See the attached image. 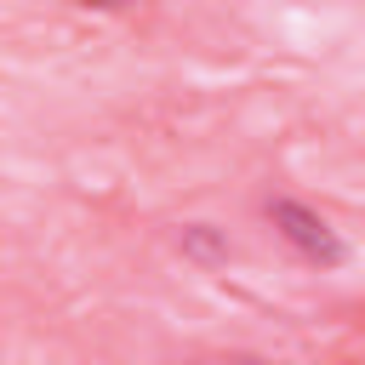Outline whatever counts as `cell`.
I'll list each match as a JSON object with an SVG mask.
<instances>
[{
  "label": "cell",
  "instance_id": "2",
  "mask_svg": "<svg viewBox=\"0 0 365 365\" xmlns=\"http://www.w3.org/2000/svg\"><path fill=\"white\" fill-rule=\"evenodd\" d=\"M86 6H120V0H86Z\"/></svg>",
  "mask_w": 365,
  "mask_h": 365
},
{
  "label": "cell",
  "instance_id": "1",
  "mask_svg": "<svg viewBox=\"0 0 365 365\" xmlns=\"http://www.w3.org/2000/svg\"><path fill=\"white\" fill-rule=\"evenodd\" d=\"M268 222H274V234H279L302 262H314V268H342V262H348L342 234H336L319 211H308V205H297V200H268Z\"/></svg>",
  "mask_w": 365,
  "mask_h": 365
}]
</instances>
